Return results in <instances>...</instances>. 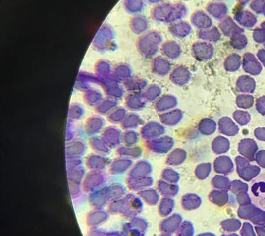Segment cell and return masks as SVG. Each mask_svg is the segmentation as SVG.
Masks as SVG:
<instances>
[{"mask_svg": "<svg viewBox=\"0 0 265 236\" xmlns=\"http://www.w3.org/2000/svg\"><path fill=\"white\" fill-rule=\"evenodd\" d=\"M249 192L253 203L265 211V173L253 179L250 183Z\"/></svg>", "mask_w": 265, "mask_h": 236, "instance_id": "obj_1", "label": "cell"}]
</instances>
